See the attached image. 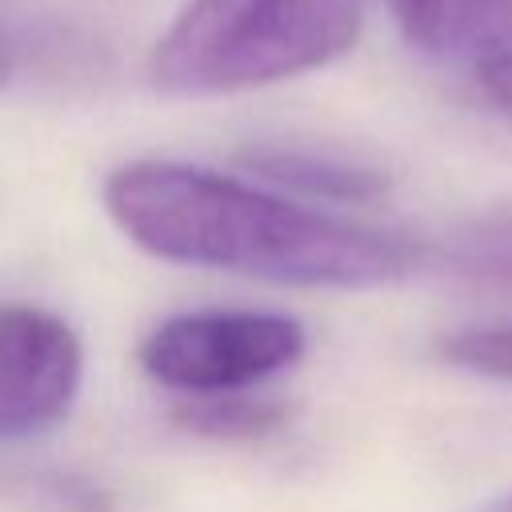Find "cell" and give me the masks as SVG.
Returning <instances> with one entry per match:
<instances>
[{
  "mask_svg": "<svg viewBox=\"0 0 512 512\" xmlns=\"http://www.w3.org/2000/svg\"><path fill=\"white\" fill-rule=\"evenodd\" d=\"M16 68H20V44H16L12 28L0 20V88L16 76Z\"/></svg>",
  "mask_w": 512,
  "mask_h": 512,
  "instance_id": "11",
  "label": "cell"
},
{
  "mask_svg": "<svg viewBox=\"0 0 512 512\" xmlns=\"http://www.w3.org/2000/svg\"><path fill=\"white\" fill-rule=\"evenodd\" d=\"M476 84L504 116H512V60H492V64L476 68Z\"/></svg>",
  "mask_w": 512,
  "mask_h": 512,
  "instance_id": "10",
  "label": "cell"
},
{
  "mask_svg": "<svg viewBox=\"0 0 512 512\" xmlns=\"http://www.w3.org/2000/svg\"><path fill=\"white\" fill-rule=\"evenodd\" d=\"M104 208L144 252L292 288H372L412 272L416 248L280 188L180 160H128L108 172Z\"/></svg>",
  "mask_w": 512,
  "mask_h": 512,
  "instance_id": "1",
  "label": "cell"
},
{
  "mask_svg": "<svg viewBox=\"0 0 512 512\" xmlns=\"http://www.w3.org/2000/svg\"><path fill=\"white\" fill-rule=\"evenodd\" d=\"M364 0H184L148 56L168 96H232L316 72L360 40Z\"/></svg>",
  "mask_w": 512,
  "mask_h": 512,
  "instance_id": "2",
  "label": "cell"
},
{
  "mask_svg": "<svg viewBox=\"0 0 512 512\" xmlns=\"http://www.w3.org/2000/svg\"><path fill=\"white\" fill-rule=\"evenodd\" d=\"M84 384L76 328L40 304H0V440H28L56 428Z\"/></svg>",
  "mask_w": 512,
  "mask_h": 512,
  "instance_id": "4",
  "label": "cell"
},
{
  "mask_svg": "<svg viewBox=\"0 0 512 512\" xmlns=\"http://www.w3.org/2000/svg\"><path fill=\"white\" fill-rule=\"evenodd\" d=\"M452 264L472 280L512 284V208L460 232L452 244Z\"/></svg>",
  "mask_w": 512,
  "mask_h": 512,
  "instance_id": "8",
  "label": "cell"
},
{
  "mask_svg": "<svg viewBox=\"0 0 512 512\" xmlns=\"http://www.w3.org/2000/svg\"><path fill=\"white\" fill-rule=\"evenodd\" d=\"M400 36L444 64L472 72L512 60V0H388Z\"/></svg>",
  "mask_w": 512,
  "mask_h": 512,
  "instance_id": "5",
  "label": "cell"
},
{
  "mask_svg": "<svg viewBox=\"0 0 512 512\" xmlns=\"http://www.w3.org/2000/svg\"><path fill=\"white\" fill-rule=\"evenodd\" d=\"M308 348L296 316L264 308H192L140 340V368L176 396L240 392L288 372Z\"/></svg>",
  "mask_w": 512,
  "mask_h": 512,
  "instance_id": "3",
  "label": "cell"
},
{
  "mask_svg": "<svg viewBox=\"0 0 512 512\" xmlns=\"http://www.w3.org/2000/svg\"><path fill=\"white\" fill-rule=\"evenodd\" d=\"M440 356L464 372L512 380V324H476L440 336Z\"/></svg>",
  "mask_w": 512,
  "mask_h": 512,
  "instance_id": "9",
  "label": "cell"
},
{
  "mask_svg": "<svg viewBox=\"0 0 512 512\" xmlns=\"http://www.w3.org/2000/svg\"><path fill=\"white\" fill-rule=\"evenodd\" d=\"M176 424L204 440H260L276 424H284V404L240 392H212V396H180L172 408Z\"/></svg>",
  "mask_w": 512,
  "mask_h": 512,
  "instance_id": "7",
  "label": "cell"
},
{
  "mask_svg": "<svg viewBox=\"0 0 512 512\" xmlns=\"http://www.w3.org/2000/svg\"><path fill=\"white\" fill-rule=\"evenodd\" d=\"M492 512H512V496H508V500H500V504H496Z\"/></svg>",
  "mask_w": 512,
  "mask_h": 512,
  "instance_id": "12",
  "label": "cell"
},
{
  "mask_svg": "<svg viewBox=\"0 0 512 512\" xmlns=\"http://www.w3.org/2000/svg\"><path fill=\"white\" fill-rule=\"evenodd\" d=\"M240 164L256 180H264L296 200H372L388 188L384 172H376L360 160L332 156L320 148H300V144H260V148L244 152Z\"/></svg>",
  "mask_w": 512,
  "mask_h": 512,
  "instance_id": "6",
  "label": "cell"
}]
</instances>
